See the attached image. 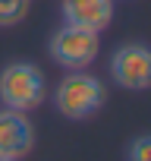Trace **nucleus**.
I'll use <instances>...</instances> for the list:
<instances>
[{
	"mask_svg": "<svg viewBox=\"0 0 151 161\" xmlns=\"http://www.w3.org/2000/svg\"><path fill=\"white\" fill-rule=\"evenodd\" d=\"M47 95V82L35 63H10L0 73V101L13 111H35Z\"/></svg>",
	"mask_w": 151,
	"mask_h": 161,
	"instance_id": "nucleus-1",
	"label": "nucleus"
},
{
	"mask_svg": "<svg viewBox=\"0 0 151 161\" xmlns=\"http://www.w3.org/2000/svg\"><path fill=\"white\" fill-rule=\"evenodd\" d=\"M54 104H57V111L63 117L82 120V117L95 114L104 104V86H101V79H95L91 73H69L57 86Z\"/></svg>",
	"mask_w": 151,
	"mask_h": 161,
	"instance_id": "nucleus-2",
	"label": "nucleus"
},
{
	"mask_svg": "<svg viewBox=\"0 0 151 161\" xmlns=\"http://www.w3.org/2000/svg\"><path fill=\"white\" fill-rule=\"evenodd\" d=\"M101 44H98V32L91 29H79V25H63L54 32L50 38V57L66 66V69H82L88 63H95Z\"/></svg>",
	"mask_w": 151,
	"mask_h": 161,
	"instance_id": "nucleus-3",
	"label": "nucleus"
},
{
	"mask_svg": "<svg viewBox=\"0 0 151 161\" xmlns=\"http://www.w3.org/2000/svg\"><path fill=\"white\" fill-rule=\"evenodd\" d=\"M110 73L117 79V86L123 89H151V47L145 44H123L113 60H110Z\"/></svg>",
	"mask_w": 151,
	"mask_h": 161,
	"instance_id": "nucleus-4",
	"label": "nucleus"
},
{
	"mask_svg": "<svg viewBox=\"0 0 151 161\" xmlns=\"http://www.w3.org/2000/svg\"><path fill=\"white\" fill-rule=\"evenodd\" d=\"M35 145V126L22 111L3 108L0 111V155L3 158H25Z\"/></svg>",
	"mask_w": 151,
	"mask_h": 161,
	"instance_id": "nucleus-5",
	"label": "nucleus"
},
{
	"mask_svg": "<svg viewBox=\"0 0 151 161\" xmlns=\"http://www.w3.org/2000/svg\"><path fill=\"white\" fill-rule=\"evenodd\" d=\"M63 19L69 25L101 32L113 19V0H63Z\"/></svg>",
	"mask_w": 151,
	"mask_h": 161,
	"instance_id": "nucleus-6",
	"label": "nucleus"
},
{
	"mask_svg": "<svg viewBox=\"0 0 151 161\" xmlns=\"http://www.w3.org/2000/svg\"><path fill=\"white\" fill-rule=\"evenodd\" d=\"M29 13V0H0V29L19 25Z\"/></svg>",
	"mask_w": 151,
	"mask_h": 161,
	"instance_id": "nucleus-7",
	"label": "nucleus"
},
{
	"mask_svg": "<svg viewBox=\"0 0 151 161\" xmlns=\"http://www.w3.org/2000/svg\"><path fill=\"white\" fill-rule=\"evenodd\" d=\"M129 161H151V136H138L129 145Z\"/></svg>",
	"mask_w": 151,
	"mask_h": 161,
	"instance_id": "nucleus-8",
	"label": "nucleus"
},
{
	"mask_svg": "<svg viewBox=\"0 0 151 161\" xmlns=\"http://www.w3.org/2000/svg\"><path fill=\"white\" fill-rule=\"evenodd\" d=\"M0 161H13V158H3V155H0Z\"/></svg>",
	"mask_w": 151,
	"mask_h": 161,
	"instance_id": "nucleus-9",
	"label": "nucleus"
}]
</instances>
